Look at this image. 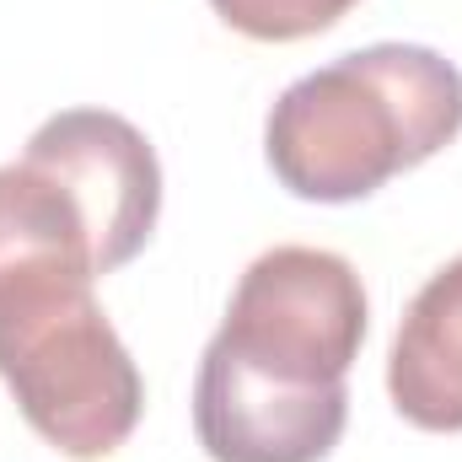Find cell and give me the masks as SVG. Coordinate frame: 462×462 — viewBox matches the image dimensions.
I'll return each mask as SVG.
<instances>
[{
	"mask_svg": "<svg viewBox=\"0 0 462 462\" xmlns=\"http://www.w3.org/2000/svg\"><path fill=\"white\" fill-rule=\"evenodd\" d=\"M462 134V70L425 43H365L291 81L263 118L285 194L355 205Z\"/></svg>",
	"mask_w": 462,
	"mask_h": 462,
	"instance_id": "obj_1",
	"label": "cell"
},
{
	"mask_svg": "<svg viewBox=\"0 0 462 462\" xmlns=\"http://www.w3.org/2000/svg\"><path fill=\"white\" fill-rule=\"evenodd\" d=\"M0 382L54 452L81 462L118 452L145 414L140 365L92 296V274L0 280Z\"/></svg>",
	"mask_w": 462,
	"mask_h": 462,
	"instance_id": "obj_2",
	"label": "cell"
},
{
	"mask_svg": "<svg viewBox=\"0 0 462 462\" xmlns=\"http://www.w3.org/2000/svg\"><path fill=\"white\" fill-rule=\"evenodd\" d=\"M365 285L349 258L285 242L242 269L210 345L285 387H339L365 345Z\"/></svg>",
	"mask_w": 462,
	"mask_h": 462,
	"instance_id": "obj_3",
	"label": "cell"
},
{
	"mask_svg": "<svg viewBox=\"0 0 462 462\" xmlns=\"http://www.w3.org/2000/svg\"><path fill=\"white\" fill-rule=\"evenodd\" d=\"M43 172H54L81 205L97 274L134 263L162 221V162L156 145L108 108H65L43 118L22 151Z\"/></svg>",
	"mask_w": 462,
	"mask_h": 462,
	"instance_id": "obj_4",
	"label": "cell"
},
{
	"mask_svg": "<svg viewBox=\"0 0 462 462\" xmlns=\"http://www.w3.org/2000/svg\"><path fill=\"white\" fill-rule=\"evenodd\" d=\"M349 425V387H285L221 345L194 376V436L210 462H323Z\"/></svg>",
	"mask_w": 462,
	"mask_h": 462,
	"instance_id": "obj_5",
	"label": "cell"
},
{
	"mask_svg": "<svg viewBox=\"0 0 462 462\" xmlns=\"http://www.w3.org/2000/svg\"><path fill=\"white\" fill-rule=\"evenodd\" d=\"M387 398L414 430H462V258L414 291L387 355Z\"/></svg>",
	"mask_w": 462,
	"mask_h": 462,
	"instance_id": "obj_6",
	"label": "cell"
},
{
	"mask_svg": "<svg viewBox=\"0 0 462 462\" xmlns=\"http://www.w3.org/2000/svg\"><path fill=\"white\" fill-rule=\"evenodd\" d=\"M49 269L97 280V253L70 189L22 156L0 167V280Z\"/></svg>",
	"mask_w": 462,
	"mask_h": 462,
	"instance_id": "obj_7",
	"label": "cell"
},
{
	"mask_svg": "<svg viewBox=\"0 0 462 462\" xmlns=\"http://www.w3.org/2000/svg\"><path fill=\"white\" fill-rule=\"evenodd\" d=\"M360 0H210V11L231 32L253 43H301L339 27Z\"/></svg>",
	"mask_w": 462,
	"mask_h": 462,
	"instance_id": "obj_8",
	"label": "cell"
}]
</instances>
